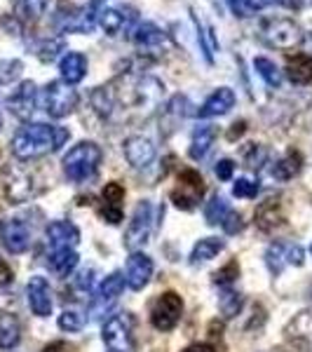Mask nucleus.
I'll use <instances>...</instances> for the list:
<instances>
[{
	"instance_id": "obj_1",
	"label": "nucleus",
	"mask_w": 312,
	"mask_h": 352,
	"mask_svg": "<svg viewBox=\"0 0 312 352\" xmlns=\"http://www.w3.org/2000/svg\"><path fill=\"white\" fill-rule=\"evenodd\" d=\"M68 139H71V132L66 127L45 122L24 124L12 139V155L24 162L36 160V157H43L47 153H56Z\"/></svg>"
},
{
	"instance_id": "obj_2",
	"label": "nucleus",
	"mask_w": 312,
	"mask_h": 352,
	"mask_svg": "<svg viewBox=\"0 0 312 352\" xmlns=\"http://www.w3.org/2000/svg\"><path fill=\"white\" fill-rule=\"evenodd\" d=\"M101 157H104V153L94 141H80L64 155V174L73 184H82L96 174Z\"/></svg>"
},
{
	"instance_id": "obj_3",
	"label": "nucleus",
	"mask_w": 312,
	"mask_h": 352,
	"mask_svg": "<svg viewBox=\"0 0 312 352\" xmlns=\"http://www.w3.org/2000/svg\"><path fill=\"white\" fill-rule=\"evenodd\" d=\"M258 38L268 47L275 50H293L303 43V31L293 19L285 16H275V19H265L258 28Z\"/></svg>"
},
{
	"instance_id": "obj_4",
	"label": "nucleus",
	"mask_w": 312,
	"mask_h": 352,
	"mask_svg": "<svg viewBox=\"0 0 312 352\" xmlns=\"http://www.w3.org/2000/svg\"><path fill=\"white\" fill-rule=\"evenodd\" d=\"M101 338L111 352H134V317L129 312L113 315L101 329Z\"/></svg>"
},
{
	"instance_id": "obj_5",
	"label": "nucleus",
	"mask_w": 312,
	"mask_h": 352,
	"mask_svg": "<svg viewBox=\"0 0 312 352\" xmlns=\"http://www.w3.org/2000/svg\"><path fill=\"white\" fill-rule=\"evenodd\" d=\"M164 96V85L153 76H141L136 78L129 87V106L134 111H139L144 118H148L153 111L160 106Z\"/></svg>"
},
{
	"instance_id": "obj_6",
	"label": "nucleus",
	"mask_w": 312,
	"mask_h": 352,
	"mask_svg": "<svg viewBox=\"0 0 312 352\" xmlns=\"http://www.w3.org/2000/svg\"><path fill=\"white\" fill-rule=\"evenodd\" d=\"M43 106L49 118L61 120L78 109V92L73 89V85L64 80H52L43 89Z\"/></svg>"
},
{
	"instance_id": "obj_7",
	"label": "nucleus",
	"mask_w": 312,
	"mask_h": 352,
	"mask_svg": "<svg viewBox=\"0 0 312 352\" xmlns=\"http://www.w3.org/2000/svg\"><path fill=\"white\" fill-rule=\"evenodd\" d=\"M181 315H183V298H181L177 292H164L162 296L155 300V305H153L151 322L157 331L167 333L181 322Z\"/></svg>"
},
{
	"instance_id": "obj_8",
	"label": "nucleus",
	"mask_w": 312,
	"mask_h": 352,
	"mask_svg": "<svg viewBox=\"0 0 312 352\" xmlns=\"http://www.w3.org/2000/svg\"><path fill=\"white\" fill-rule=\"evenodd\" d=\"M151 232H153V204L148 200H141L132 214L127 232H124V247L129 252H139V247H144L148 242Z\"/></svg>"
},
{
	"instance_id": "obj_9",
	"label": "nucleus",
	"mask_w": 312,
	"mask_h": 352,
	"mask_svg": "<svg viewBox=\"0 0 312 352\" xmlns=\"http://www.w3.org/2000/svg\"><path fill=\"white\" fill-rule=\"evenodd\" d=\"M204 195V179L200 172L195 169H183L179 174V186L172 190V202L177 204L183 212H190V209L197 207V202L202 200Z\"/></svg>"
},
{
	"instance_id": "obj_10",
	"label": "nucleus",
	"mask_w": 312,
	"mask_h": 352,
	"mask_svg": "<svg viewBox=\"0 0 312 352\" xmlns=\"http://www.w3.org/2000/svg\"><path fill=\"white\" fill-rule=\"evenodd\" d=\"M134 45L144 56H155V59H160L169 50V38L162 28L146 21V24H139L134 28Z\"/></svg>"
},
{
	"instance_id": "obj_11",
	"label": "nucleus",
	"mask_w": 312,
	"mask_h": 352,
	"mask_svg": "<svg viewBox=\"0 0 312 352\" xmlns=\"http://www.w3.org/2000/svg\"><path fill=\"white\" fill-rule=\"evenodd\" d=\"M285 345L289 352H312V315L300 312L285 329Z\"/></svg>"
},
{
	"instance_id": "obj_12",
	"label": "nucleus",
	"mask_w": 312,
	"mask_h": 352,
	"mask_svg": "<svg viewBox=\"0 0 312 352\" xmlns=\"http://www.w3.org/2000/svg\"><path fill=\"white\" fill-rule=\"evenodd\" d=\"M303 261H305V254L298 244L275 242V244H270L268 252H265V263H268V268L275 277L282 275V270H285L287 265H303Z\"/></svg>"
},
{
	"instance_id": "obj_13",
	"label": "nucleus",
	"mask_w": 312,
	"mask_h": 352,
	"mask_svg": "<svg viewBox=\"0 0 312 352\" xmlns=\"http://www.w3.org/2000/svg\"><path fill=\"white\" fill-rule=\"evenodd\" d=\"M5 106H8V111L12 113L14 118H19V120H31V116L36 113V106H38L36 82H31V80L21 82L19 87L8 96Z\"/></svg>"
},
{
	"instance_id": "obj_14",
	"label": "nucleus",
	"mask_w": 312,
	"mask_h": 352,
	"mask_svg": "<svg viewBox=\"0 0 312 352\" xmlns=\"http://www.w3.org/2000/svg\"><path fill=\"white\" fill-rule=\"evenodd\" d=\"M153 277V261L148 254L144 252H132V256L127 258V270H124V282L129 289L141 292Z\"/></svg>"
},
{
	"instance_id": "obj_15",
	"label": "nucleus",
	"mask_w": 312,
	"mask_h": 352,
	"mask_svg": "<svg viewBox=\"0 0 312 352\" xmlns=\"http://www.w3.org/2000/svg\"><path fill=\"white\" fill-rule=\"evenodd\" d=\"M28 294V305H31L33 315L38 317H47L52 312V289H49V282L45 277L36 275L28 280L26 287Z\"/></svg>"
},
{
	"instance_id": "obj_16",
	"label": "nucleus",
	"mask_w": 312,
	"mask_h": 352,
	"mask_svg": "<svg viewBox=\"0 0 312 352\" xmlns=\"http://www.w3.org/2000/svg\"><path fill=\"white\" fill-rule=\"evenodd\" d=\"M122 200H124V186L118 181L104 186L101 190V217L111 226H118L122 221Z\"/></svg>"
},
{
	"instance_id": "obj_17",
	"label": "nucleus",
	"mask_w": 312,
	"mask_h": 352,
	"mask_svg": "<svg viewBox=\"0 0 312 352\" xmlns=\"http://www.w3.org/2000/svg\"><path fill=\"white\" fill-rule=\"evenodd\" d=\"M122 151H124L127 162L136 169L151 167L153 160H155V146H153V141L146 139V136H129V139L124 141Z\"/></svg>"
},
{
	"instance_id": "obj_18",
	"label": "nucleus",
	"mask_w": 312,
	"mask_h": 352,
	"mask_svg": "<svg viewBox=\"0 0 312 352\" xmlns=\"http://www.w3.org/2000/svg\"><path fill=\"white\" fill-rule=\"evenodd\" d=\"M3 244L10 254H24L31 244V230L21 219H12L3 226Z\"/></svg>"
},
{
	"instance_id": "obj_19",
	"label": "nucleus",
	"mask_w": 312,
	"mask_h": 352,
	"mask_svg": "<svg viewBox=\"0 0 312 352\" xmlns=\"http://www.w3.org/2000/svg\"><path fill=\"white\" fill-rule=\"evenodd\" d=\"M47 240L52 249H73L80 242V230L71 221H52L47 226Z\"/></svg>"
},
{
	"instance_id": "obj_20",
	"label": "nucleus",
	"mask_w": 312,
	"mask_h": 352,
	"mask_svg": "<svg viewBox=\"0 0 312 352\" xmlns=\"http://www.w3.org/2000/svg\"><path fill=\"white\" fill-rule=\"evenodd\" d=\"M5 192L12 202H26L33 197V184L31 176L24 169H8L5 174Z\"/></svg>"
},
{
	"instance_id": "obj_21",
	"label": "nucleus",
	"mask_w": 312,
	"mask_h": 352,
	"mask_svg": "<svg viewBox=\"0 0 312 352\" xmlns=\"http://www.w3.org/2000/svg\"><path fill=\"white\" fill-rule=\"evenodd\" d=\"M232 106H235V92H232L230 87H219L216 92L204 101L202 109L197 111V116L200 118H219V116H225Z\"/></svg>"
},
{
	"instance_id": "obj_22",
	"label": "nucleus",
	"mask_w": 312,
	"mask_h": 352,
	"mask_svg": "<svg viewBox=\"0 0 312 352\" xmlns=\"http://www.w3.org/2000/svg\"><path fill=\"white\" fill-rule=\"evenodd\" d=\"M254 221L263 232H275L280 226H285V212H282V204L277 200H268L260 202L256 214H254Z\"/></svg>"
},
{
	"instance_id": "obj_23",
	"label": "nucleus",
	"mask_w": 312,
	"mask_h": 352,
	"mask_svg": "<svg viewBox=\"0 0 312 352\" xmlns=\"http://www.w3.org/2000/svg\"><path fill=\"white\" fill-rule=\"evenodd\" d=\"M136 19L134 10H113V8H104L99 12V24L106 31V36H118L124 28L129 26V21Z\"/></svg>"
},
{
	"instance_id": "obj_24",
	"label": "nucleus",
	"mask_w": 312,
	"mask_h": 352,
	"mask_svg": "<svg viewBox=\"0 0 312 352\" xmlns=\"http://www.w3.org/2000/svg\"><path fill=\"white\" fill-rule=\"evenodd\" d=\"M59 71H61L64 82H68V85L80 82L82 78L87 76V56L80 52H68L66 56H61Z\"/></svg>"
},
{
	"instance_id": "obj_25",
	"label": "nucleus",
	"mask_w": 312,
	"mask_h": 352,
	"mask_svg": "<svg viewBox=\"0 0 312 352\" xmlns=\"http://www.w3.org/2000/svg\"><path fill=\"white\" fill-rule=\"evenodd\" d=\"M287 76L289 80L298 87L303 85H312V54H293L289 56V64H287Z\"/></svg>"
},
{
	"instance_id": "obj_26",
	"label": "nucleus",
	"mask_w": 312,
	"mask_h": 352,
	"mask_svg": "<svg viewBox=\"0 0 312 352\" xmlns=\"http://www.w3.org/2000/svg\"><path fill=\"white\" fill-rule=\"evenodd\" d=\"M214 141H216V127H214V124H200V127H195L192 141H190V151H188L192 160H202L209 153V148L214 146Z\"/></svg>"
},
{
	"instance_id": "obj_27",
	"label": "nucleus",
	"mask_w": 312,
	"mask_h": 352,
	"mask_svg": "<svg viewBox=\"0 0 312 352\" xmlns=\"http://www.w3.org/2000/svg\"><path fill=\"white\" fill-rule=\"evenodd\" d=\"M21 340V324L12 312H0V350H12Z\"/></svg>"
},
{
	"instance_id": "obj_28",
	"label": "nucleus",
	"mask_w": 312,
	"mask_h": 352,
	"mask_svg": "<svg viewBox=\"0 0 312 352\" xmlns=\"http://www.w3.org/2000/svg\"><path fill=\"white\" fill-rule=\"evenodd\" d=\"M47 265L54 275L59 277H68L78 265V254L76 249H52L47 256Z\"/></svg>"
},
{
	"instance_id": "obj_29",
	"label": "nucleus",
	"mask_w": 312,
	"mask_h": 352,
	"mask_svg": "<svg viewBox=\"0 0 312 352\" xmlns=\"http://www.w3.org/2000/svg\"><path fill=\"white\" fill-rule=\"evenodd\" d=\"M89 101H92V109L99 113L101 118H111L118 106V94L113 92V85H104V87L92 89Z\"/></svg>"
},
{
	"instance_id": "obj_30",
	"label": "nucleus",
	"mask_w": 312,
	"mask_h": 352,
	"mask_svg": "<svg viewBox=\"0 0 312 352\" xmlns=\"http://www.w3.org/2000/svg\"><path fill=\"white\" fill-rule=\"evenodd\" d=\"M124 285H127V282H124L122 272H111V275L106 277L99 287V303L101 305L115 303V300L120 298V294L124 292Z\"/></svg>"
},
{
	"instance_id": "obj_31",
	"label": "nucleus",
	"mask_w": 312,
	"mask_h": 352,
	"mask_svg": "<svg viewBox=\"0 0 312 352\" xmlns=\"http://www.w3.org/2000/svg\"><path fill=\"white\" fill-rule=\"evenodd\" d=\"M192 16H195V24H197V41H200V47L204 50L207 61L212 64L214 54L219 52V41H216V33H214V26L207 24L204 19H200L197 14H192Z\"/></svg>"
},
{
	"instance_id": "obj_32",
	"label": "nucleus",
	"mask_w": 312,
	"mask_h": 352,
	"mask_svg": "<svg viewBox=\"0 0 312 352\" xmlns=\"http://www.w3.org/2000/svg\"><path fill=\"white\" fill-rule=\"evenodd\" d=\"M300 167H303V157H300V153L289 151L282 160L275 162V167H272V176L280 179V181H289L300 172Z\"/></svg>"
},
{
	"instance_id": "obj_33",
	"label": "nucleus",
	"mask_w": 312,
	"mask_h": 352,
	"mask_svg": "<svg viewBox=\"0 0 312 352\" xmlns=\"http://www.w3.org/2000/svg\"><path fill=\"white\" fill-rule=\"evenodd\" d=\"M219 252H223V240L219 237H204L192 247L190 261L192 263H204V261H212Z\"/></svg>"
},
{
	"instance_id": "obj_34",
	"label": "nucleus",
	"mask_w": 312,
	"mask_h": 352,
	"mask_svg": "<svg viewBox=\"0 0 312 352\" xmlns=\"http://www.w3.org/2000/svg\"><path fill=\"white\" fill-rule=\"evenodd\" d=\"M47 3L49 0H12L16 16H19V19H26V21L41 19L45 14V10H47Z\"/></svg>"
},
{
	"instance_id": "obj_35",
	"label": "nucleus",
	"mask_w": 312,
	"mask_h": 352,
	"mask_svg": "<svg viewBox=\"0 0 312 352\" xmlns=\"http://www.w3.org/2000/svg\"><path fill=\"white\" fill-rule=\"evenodd\" d=\"M254 68H256V73L265 80V85H270V87H280L282 85V71L277 68L275 61L265 59V56H258V59L254 61Z\"/></svg>"
},
{
	"instance_id": "obj_36",
	"label": "nucleus",
	"mask_w": 312,
	"mask_h": 352,
	"mask_svg": "<svg viewBox=\"0 0 312 352\" xmlns=\"http://www.w3.org/2000/svg\"><path fill=\"white\" fill-rule=\"evenodd\" d=\"M228 212H230V207H228V202H225V197L214 195L212 200L207 202V207H204V219H207L209 226H219V223H223Z\"/></svg>"
},
{
	"instance_id": "obj_37",
	"label": "nucleus",
	"mask_w": 312,
	"mask_h": 352,
	"mask_svg": "<svg viewBox=\"0 0 312 352\" xmlns=\"http://www.w3.org/2000/svg\"><path fill=\"white\" fill-rule=\"evenodd\" d=\"M64 50H66V43L61 41V38H45V41L38 43L36 54L41 61L49 64V61H54L56 56H59V52H64Z\"/></svg>"
},
{
	"instance_id": "obj_38",
	"label": "nucleus",
	"mask_w": 312,
	"mask_h": 352,
	"mask_svg": "<svg viewBox=\"0 0 312 352\" xmlns=\"http://www.w3.org/2000/svg\"><path fill=\"white\" fill-rule=\"evenodd\" d=\"M85 327V315L80 310H64L59 315V329H64V331L73 333V331H80Z\"/></svg>"
},
{
	"instance_id": "obj_39",
	"label": "nucleus",
	"mask_w": 312,
	"mask_h": 352,
	"mask_svg": "<svg viewBox=\"0 0 312 352\" xmlns=\"http://www.w3.org/2000/svg\"><path fill=\"white\" fill-rule=\"evenodd\" d=\"M237 277H240V263H237V261H230V263H225L221 270L214 272V282H216L219 287H230Z\"/></svg>"
},
{
	"instance_id": "obj_40",
	"label": "nucleus",
	"mask_w": 312,
	"mask_h": 352,
	"mask_svg": "<svg viewBox=\"0 0 312 352\" xmlns=\"http://www.w3.org/2000/svg\"><path fill=\"white\" fill-rule=\"evenodd\" d=\"M21 71H24V64H21L19 59H5L0 61V82L3 85H10L12 80L21 76Z\"/></svg>"
},
{
	"instance_id": "obj_41",
	"label": "nucleus",
	"mask_w": 312,
	"mask_h": 352,
	"mask_svg": "<svg viewBox=\"0 0 312 352\" xmlns=\"http://www.w3.org/2000/svg\"><path fill=\"white\" fill-rule=\"evenodd\" d=\"M260 186L258 181H252V179H237L235 186H232V195L235 197H242V200H254L258 195Z\"/></svg>"
},
{
	"instance_id": "obj_42",
	"label": "nucleus",
	"mask_w": 312,
	"mask_h": 352,
	"mask_svg": "<svg viewBox=\"0 0 312 352\" xmlns=\"http://www.w3.org/2000/svg\"><path fill=\"white\" fill-rule=\"evenodd\" d=\"M240 308H242V296L228 289V292L221 296V312H223L225 317H235L237 312H240Z\"/></svg>"
},
{
	"instance_id": "obj_43",
	"label": "nucleus",
	"mask_w": 312,
	"mask_h": 352,
	"mask_svg": "<svg viewBox=\"0 0 312 352\" xmlns=\"http://www.w3.org/2000/svg\"><path fill=\"white\" fill-rule=\"evenodd\" d=\"M230 10L235 12V16H242V19H247V16H254L258 12V3L256 0H228Z\"/></svg>"
},
{
	"instance_id": "obj_44",
	"label": "nucleus",
	"mask_w": 312,
	"mask_h": 352,
	"mask_svg": "<svg viewBox=\"0 0 312 352\" xmlns=\"http://www.w3.org/2000/svg\"><path fill=\"white\" fill-rule=\"evenodd\" d=\"M221 226H223V230L228 232V235H235V232H240L242 228H245V223H242V217L237 212H232V209H230L228 214H225V219H223V223H221Z\"/></svg>"
},
{
	"instance_id": "obj_45",
	"label": "nucleus",
	"mask_w": 312,
	"mask_h": 352,
	"mask_svg": "<svg viewBox=\"0 0 312 352\" xmlns=\"http://www.w3.org/2000/svg\"><path fill=\"white\" fill-rule=\"evenodd\" d=\"M214 172H216V176L221 181H228V179H232V172H235V162L232 160H219L216 162V167H214Z\"/></svg>"
},
{
	"instance_id": "obj_46",
	"label": "nucleus",
	"mask_w": 312,
	"mask_h": 352,
	"mask_svg": "<svg viewBox=\"0 0 312 352\" xmlns=\"http://www.w3.org/2000/svg\"><path fill=\"white\" fill-rule=\"evenodd\" d=\"M265 160V151L260 148V146L256 144H252L247 148V162H249V167H260V162Z\"/></svg>"
},
{
	"instance_id": "obj_47",
	"label": "nucleus",
	"mask_w": 312,
	"mask_h": 352,
	"mask_svg": "<svg viewBox=\"0 0 312 352\" xmlns=\"http://www.w3.org/2000/svg\"><path fill=\"white\" fill-rule=\"evenodd\" d=\"M92 285H94V270L89 268V270H82L80 275H78V280H76V287L80 289V292H92Z\"/></svg>"
},
{
	"instance_id": "obj_48",
	"label": "nucleus",
	"mask_w": 312,
	"mask_h": 352,
	"mask_svg": "<svg viewBox=\"0 0 312 352\" xmlns=\"http://www.w3.org/2000/svg\"><path fill=\"white\" fill-rule=\"evenodd\" d=\"M258 3V10H263V8H270V5H277V8H300V0H256Z\"/></svg>"
},
{
	"instance_id": "obj_49",
	"label": "nucleus",
	"mask_w": 312,
	"mask_h": 352,
	"mask_svg": "<svg viewBox=\"0 0 312 352\" xmlns=\"http://www.w3.org/2000/svg\"><path fill=\"white\" fill-rule=\"evenodd\" d=\"M14 275H12V268L5 263V258H0V287H8L12 285Z\"/></svg>"
},
{
	"instance_id": "obj_50",
	"label": "nucleus",
	"mask_w": 312,
	"mask_h": 352,
	"mask_svg": "<svg viewBox=\"0 0 312 352\" xmlns=\"http://www.w3.org/2000/svg\"><path fill=\"white\" fill-rule=\"evenodd\" d=\"M43 352H76V348L68 345L66 340H54V343H49Z\"/></svg>"
},
{
	"instance_id": "obj_51",
	"label": "nucleus",
	"mask_w": 312,
	"mask_h": 352,
	"mask_svg": "<svg viewBox=\"0 0 312 352\" xmlns=\"http://www.w3.org/2000/svg\"><path fill=\"white\" fill-rule=\"evenodd\" d=\"M0 24L8 28V31L12 33V36H19L21 26H19V21H16V19H10V16H0Z\"/></svg>"
},
{
	"instance_id": "obj_52",
	"label": "nucleus",
	"mask_w": 312,
	"mask_h": 352,
	"mask_svg": "<svg viewBox=\"0 0 312 352\" xmlns=\"http://www.w3.org/2000/svg\"><path fill=\"white\" fill-rule=\"evenodd\" d=\"M245 129H247V122H245V120L235 122V124H232V129L228 132V139H230V141H235L237 136H242V134H245Z\"/></svg>"
},
{
	"instance_id": "obj_53",
	"label": "nucleus",
	"mask_w": 312,
	"mask_h": 352,
	"mask_svg": "<svg viewBox=\"0 0 312 352\" xmlns=\"http://www.w3.org/2000/svg\"><path fill=\"white\" fill-rule=\"evenodd\" d=\"M181 352H216V348L209 343H195V345H188V348L181 350Z\"/></svg>"
},
{
	"instance_id": "obj_54",
	"label": "nucleus",
	"mask_w": 312,
	"mask_h": 352,
	"mask_svg": "<svg viewBox=\"0 0 312 352\" xmlns=\"http://www.w3.org/2000/svg\"><path fill=\"white\" fill-rule=\"evenodd\" d=\"M310 254H312V247H310Z\"/></svg>"
}]
</instances>
